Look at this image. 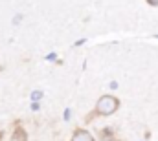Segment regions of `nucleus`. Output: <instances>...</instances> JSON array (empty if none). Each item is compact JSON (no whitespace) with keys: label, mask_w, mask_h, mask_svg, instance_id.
Instances as JSON below:
<instances>
[{"label":"nucleus","mask_w":158,"mask_h":141,"mask_svg":"<svg viewBox=\"0 0 158 141\" xmlns=\"http://www.w3.org/2000/svg\"><path fill=\"white\" fill-rule=\"evenodd\" d=\"M149 4H155V6H158V0H149Z\"/></svg>","instance_id":"obj_7"},{"label":"nucleus","mask_w":158,"mask_h":141,"mask_svg":"<svg viewBox=\"0 0 158 141\" xmlns=\"http://www.w3.org/2000/svg\"><path fill=\"white\" fill-rule=\"evenodd\" d=\"M70 115H72V110H70V108H66V110H64V121H68V119H70Z\"/></svg>","instance_id":"obj_5"},{"label":"nucleus","mask_w":158,"mask_h":141,"mask_svg":"<svg viewBox=\"0 0 158 141\" xmlns=\"http://www.w3.org/2000/svg\"><path fill=\"white\" fill-rule=\"evenodd\" d=\"M72 141H94L92 138V134L90 132H86V130H76L74 132V136H72Z\"/></svg>","instance_id":"obj_2"},{"label":"nucleus","mask_w":158,"mask_h":141,"mask_svg":"<svg viewBox=\"0 0 158 141\" xmlns=\"http://www.w3.org/2000/svg\"><path fill=\"white\" fill-rule=\"evenodd\" d=\"M11 141H28V134H26V130L24 128H15L13 130V134H11Z\"/></svg>","instance_id":"obj_3"},{"label":"nucleus","mask_w":158,"mask_h":141,"mask_svg":"<svg viewBox=\"0 0 158 141\" xmlns=\"http://www.w3.org/2000/svg\"><path fill=\"white\" fill-rule=\"evenodd\" d=\"M118 106H119V101L114 95H101L98 105H96V110L101 115H110V114H114L118 110Z\"/></svg>","instance_id":"obj_1"},{"label":"nucleus","mask_w":158,"mask_h":141,"mask_svg":"<svg viewBox=\"0 0 158 141\" xmlns=\"http://www.w3.org/2000/svg\"><path fill=\"white\" fill-rule=\"evenodd\" d=\"M31 110L37 112V110H39V103H33V105H31Z\"/></svg>","instance_id":"obj_6"},{"label":"nucleus","mask_w":158,"mask_h":141,"mask_svg":"<svg viewBox=\"0 0 158 141\" xmlns=\"http://www.w3.org/2000/svg\"><path fill=\"white\" fill-rule=\"evenodd\" d=\"M0 138H2V134H0Z\"/></svg>","instance_id":"obj_8"},{"label":"nucleus","mask_w":158,"mask_h":141,"mask_svg":"<svg viewBox=\"0 0 158 141\" xmlns=\"http://www.w3.org/2000/svg\"><path fill=\"white\" fill-rule=\"evenodd\" d=\"M30 97H31V101H33V103H39L40 99H42V92H40V90H33Z\"/></svg>","instance_id":"obj_4"}]
</instances>
